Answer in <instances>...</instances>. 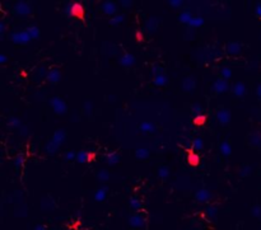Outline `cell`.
Here are the masks:
<instances>
[{"label": "cell", "mask_w": 261, "mask_h": 230, "mask_svg": "<svg viewBox=\"0 0 261 230\" xmlns=\"http://www.w3.org/2000/svg\"><path fill=\"white\" fill-rule=\"evenodd\" d=\"M65 136H66V133H65L64 130H58L56 132H55L52 135V138H51V140L49 141V144L46 145L47 154H55V152L58 151V149L60 148V145L64 142Z\"/></svg>", "instance_id": "6da1fadb"}, {"label": "cell", "mask_w": 261, "mask_h": 230, "mask_svg": "<svg viewBox=\"0 0 261 230\" xmlns=\"http://www.w3.org/2000/svg\"><path fill=\"white\" fill-rule=\"evenodd\" d=\"M32 40V37L29 36V33L26 31H18V32H14L12 34V41L14 43H19V45H24L27 42H29Z\"/></svg>", "instance_id": "7a4b0ae2"}, {"label": "cell", "mask_w": 261, "mask_h": 230, "mask_svg": "<svg viewBox=\"0 0 261 230\" xmlns=\"http://www.w3.org/2000/svg\"><path fill=\"white\" fill-rule=\"evenodd\" d=\"M50 104H51V107L54 108V111L56 112L58 114H64V113L66 112V104H65V102H64L61 98H59V97H54V98H51V99H50Z\"/></svg>", "instance_id": "3957f363"}, {"label": "cell", "mask_w": 261, "mask_h": 230, "mask_svg": "<svg viewBox=\"0 0 261 230\" xmlns=\"http://www.w3.org/2000/svg\"><path fill=\"white\" fill-rule=\"evenodd\" d=\"M14 12H15L17 14H21V15H28V14L32 12V9H31V7H29L28 3H26V2H19V3L15 4Z\"/></svg>", "instance_id": "277c9868"}, {"label": "cell", "mask_w": 261, "mask_h": 230, "mask_svg": "<svg viewBox=\"0 0 261 230\" xmlns=\"http://www.w3.org/2000/svg\"><path fill=\"white\" fill-rule=\"evenodd\" d=\"M217 118H218V121H219L222 125H227V123L231 121V113H229L228 109L222 108V109H219L218 113H217Z\"/></svg>", "instance_id": "5b68a950"}, {"label": "cell", "mask_w": 261, "mask_h": 230, "mask_svg": "<svg viewBox=\"0 0 261 230\" xmlns=\"http://www.w3.org/2000/svg\"><path fill=\"white\" fill-rule=\"evenodd\" d=\"M213 90L215 92V93H224V92H227L228 90V83H227V80L226 79H218L215 83H214V85H213Z\"/></svg>", "instance_id": "8992f818"}, {"label": "cell", "mask_w": 261, "mask_h": 230, "mask_svg": "<svg viewBox=\"0 0 261 230\" xmlns=\"http://www.w3.org/2000/svg\"><path fill=\"white\" fill-rule=\"evenodd\" d=\"M71 15L83 19V15H84V8H83V5L79 4V3L71 4Z\"/></svg>", "instance_id": "52a82bcc"}, {"label": "cell", "mask_w": 261, "mask_h": 230, "mask_svg": "<svg viewBox=\"0 0 261 230\" xmlns=\"http://www.w3.org/2000/svg\"><path fill=\"white\" fill-rule=\"evenodd\" d=\"M47 80L51 83V84H58L59 80H60V71L58 69H52L49 71L47 74Z\"/></svg>", "instance_id": "ba28073f"}, {"label": "cell", "mask_w": 261, "mask_h": 230, "mask_svg": "<svg viewBox=\"0 0 261 230\" xmlns=\"http://www.w3.org/2000/svg\"><path fill=\"white\" fill-rule=\"evenodd\" d=\"M134 62H135V57H134L131 53H125V55L121 57V59H120V64H121L122 66H126V68L134 65Z\"/></svg>", "instance_id": "9c48e42d"}, {"label": "cell", "mask_w": 261, "mask_h": 230, "mask_svg": "<svg viewBox=\"0 0 261 230\" xmlns=\"http://www.w3.org/2000/svg\"><path fill=\"white\" fill-rule=\"evenodd\" d=\"M102 10L106 13V14H110L112 15L116 13V4L112 3V2H105L102 4Z\"/></svg>", "instance_id": "30bf717a"}, {"label": "cell", "mask_w": 261, "mask_h": 230, "mask_svg": "<svg viewBox=\"0 0 261 230\" xmlns=\"http://www.w3.org/2000/svg\"><path fill=\"white\" fill-rule=\"evenodd\" d=\"M210 192L208 189H200V191H197L196 192V195H195V198L197 200V201H200V202H205V201H208L209 198H210Z\"/></svg>", "instance_id": "8fae6325"}, {"label": "cell", "mask_w": 261, "mask_h": 230, "mask_svg": "<svg viewBox=\"0 0 261 230\" xmlns=\"http://www.w3.org/2000/svg\"><path fill=\"white\" fill-rule=\"evenodd\" d=\"M245 93H246V87H245V84L237 83V84L233 87V94L237 95V97H242V95H245Z\"/></svg>", "instance_id": "7c38bea8"}, {"label": "cell", "mask_w": 261, "mask_h": 230, "mask_svg": "<svg viewBox=\"0 0 261 230\" xmlns=\"http://www.w3.org/2000/svg\"><path fill=\"white\" fill-rule=\"evenodd\" d=\"M106 160H107L108 165H116L119 163V160H120V157H119L117 152L112 151V152H110V154L106 157Z\"/></svg>", "instance_id": "4fadbf2b"}, {"label": "cell", "mask_w": 261, "mask_h": 230, "mask_svg": "<svg viewBox=\"0 0 261 230\" xmlns=\"http://www.w3.org/2000/svg\"><path fill=\"white\" fill-rule=\"evenodd\" d=\"M239 51H241V45L238 42H231V43H228V46H227V52L228 53L237 55V53H239Z\"/></svg>", "instance_id": "5bb4252c"}, {"label": "cell", "mask_w": 261, "mask_h": 230, "mask_svg": "<svg viewBox=\"0 0 261 230\" xmlns=\"http://www.w3.org/2000/svg\"><path fill=\"white\" fill-rule=\"evenodd\" d=\"M220 152L224 157H229L231 152H232V148H231V144L228 141H223L220 144Z\"/></svg>", "instance_id": "9a60e30c"}, {"label": "cell", "mask_w": 261, "mask_h": 230, "mask_svg": "<svg viewBox=\"0 0 261 230\" xmlns=\"http://www.w3.org/2000/svg\"><path fill=\"white\" fill-rule=\"evenodd\" d=\"M194 88H195V80H194V79L189 78V79L183 80V83H182V89H183V90H186V92H191V90H194Z\"/></svg>", "instance_id": "2e32d148"}, {"label": "cell", "mask_w": 261, "mask_h": 230, "mask_svg": "<svg viewBox=\"0 0 261 230\" xmlns=\"http://www.w3.org/2000/svg\"><path fill=\"white\" fill-rule=\"evenodd\" d=\"M204 24V18L201 17H192V19L190 21L189 26L190 27H194V28H197V27H201Z\"/></svg>", "instance_id": "e0dca14e"}, {"label": "cell", "mask_w": 261, "mask_h": 230, "mask_svg": "<svg viewBox=\"0 0 261 230\" xmlns=\"http://www.w3.org/2000/svg\"><path fill=\"white\" fill-rule=\"evenodd\" d=\"M153 83H154L157 87H163L164 84H167V76H166V75H163V74L157 75V76H154Z\"/></svg>", "instance_id": "ac0fdd59"}, {"label": "cell", "mask_w": 261, "mask_h": 230, "mask_svg": "<svg viewBox=\"0 0 261 230\" xmlns=\"http://www.w3.org/2000/svg\"><path fill=\"white\" fill-rule=\"evenodd\" d=\"M88 154H89L88 151L82 150V151L77 152V159H75V160H77L78 163H87V162H88Z\"/></svg>", "instance_id": "d6986e66"}, {"label": "cell", "mask_w": 261, "mask_h": 230, "mask_svg": "<svg viewBox=\"0 0 261 230\" xmlns=\"http://www.w3.org/2000/svg\"><path fill=\"white\" fill-rule=\"evenodd\" d=\"M140 130L143 132H153L156 130V126L152 123V122H143L140 125Z\"/></svg>", "instance_id": "ffe728a7"}, {"label": "cell", "mask_w": 261, "mask_h": 230, "mask_svg": "<svg viewBox=\"0 0 261 230\" xmlns=\"http://www.w3.org/2000/svg\"><path fill=\"white\" fill-rule=\"evenodd\" d=\"M135 154H136V158L138 159H146L149 157V150L145 149V148H140L135 151Z\"/></svg>", "instance_id": "44dd1931"}, {"label": "cell", "mask_w": 261, "mask_h": 230, "mask_svg": "<svg viewBox=\"0 0 261 230\" xmlns=\"http://www.w3.org/2000/svg\"><path fill=\"white\" fill-rule=\"evenodd\" d=\"M106 193H107V188H106V187L100 188L97 192H96V195H95V198H96L97 201H103L105 197H106Z\"/></svg>", "instance_id": "7402d4cb"}, {"label": "cell", "mask_w": 261, "mask_h": 230, "mask_svg": "<svg viewBox=\"0 0 261 230\" xmlns=\"http://www.w3.org/2000/svg\"><path fill=\"white\" fill-rule=\"evenodd\" d=\"M191 19H192V15H191L190 12H182V13L180 14V21L183 22V23H187V24H189Z\"/></svg>", "instance_id": "603a6c76"}, {"label": "cell", "mask_w": 261, "mask_h": 230, "mask_svg": "<svg viewBox=\"0 0 261 230\" xmlns=\"http://www.w3.org/2000/svg\"><path fill=\"white\" fill-rule=\"evenodd\" d=\"M27 32L29 33V36L32 37V40H34V38H37L40 36V29L37 28L36 26H31V27H28L27 28Z\"/></svg>", "instance_id": "cb8c5ba5"}, {"label": "cell", "mask_w": 261, "mask_h": 230, "mask_svg": "<svg viewBox=\"0 0 261 230\" xmlns=\"http://www.w3.org/2000/svg\"><path fill=\"white\" fill-rule=\"evenodd\" d=\"M130 224L133 226H141L144 224V220L139 215H134L133 218H130Z\"/></svg>", "instance_id": "d4e9b609"}, {"label": "cell", "mask_w": 261, "mask_h": 230, "mask_svg": "<svg viewBox=\"0 0 261 230\" xmlns=\"http://www.w3.org/2000/svg\"><path fill=\"white\" fill-rule=\"evenodd\" d=\"M187 159H189V162H190V164H191V165H197V164H199V162H200L199 155L196 154V152H194V151H191V152H190Z\"/></svg>", "instance_id": "484cf974"}, {"label": "cell", "mask_w": 261, "mask_h": 230, "mask_svg": "<svg viewBox=\"0 0 261 230\" xmlns=\"http://www.w3.org/2000/svg\"><path fill=\"white\" fill-rule=\"evenodd\" d=\"M97 178H98L100 181H102V182H106V181H108V178H110V173H108L106 169H102V170L98 172Z\"/></svg>", "instance_id": "4316f807"}, {"label": "cell", "mask_w": 261, "mask_h": 230, "mask_svg": "<svg viewBox=\"0 0 261 230\" xmlns=\"http://www.w3.org/2000/svg\"><path fill=\"white\" fill-rule=\"evenodd\" d=\"M158 176H159L162 179L168 178V176H170V170H168V168H166V167H161V168H159V170H158Z\"/></svg>", "instance_id": "83f0119b"}, {"label": "cell", "mask_w": 261, "mask_h": 230, "mask_svg": "<svg viewBox=\"0 0 261 230\" xmlns=\"http://www.w3.org/2000/svg\"><path fill=\"white\" fill-rule=\"evenodd\" d=\"M205 121H207V117H205L204 114H199V116H195L194 117V125H196V126L204 125Z\"/></svg>", "instance_id": "f1b7e54d"}, {"label": "cell", "mask_w": 261, "mask_h": 230, "mask_svg": "<svg viewBox=\"0 0 261 230\" xmlns=\"http://www.w3.org/2000/svg\"><path fill=\"white\" fill-rule=\"evenodd\" d=\"M220 74H222V76H223V79H229L231 76H232V71H231V69L229 68H223L222 69V71H220Z\"/></svg>", "instance_id": "f546056e"}, {"label": "cell", "mask_w": 261, "mask_h": 230, "mask_svg": "<svg viewBox=\"0 0 261 230\" xmlns=\"http://www.w3.org/2000/svg\"><path fill=\"white\" fill-rule=\"evenodd\" d=\"M192 149L194 150H201L202 149V140L201 139H195L192 141Z\"/></svg>", "instance_id": "4dcf8cb0"}, {"label": "cell", "mask_w": 261, "mask_h": 230, "mask_svg": "<svg viewBox=\"0 0 261 230\" xmlns=\"http://www.w3.org/2000/svg\"><path fill=\"white\" fill-rule=\"evenodd\" d=\"M124 21V15H116V17H114L112 19H111V24L112 26H116V24H119V23H121Z\"/></svg>", "instance_id": "1f68e13d"}, {"label": "cell", "mask_w": 261, "mask_h": 230, "mask_svg": "<svg viewBox=\"0 0 261 230\" xmlns=\"http://www.w3.org/2000/svg\"><path fill=\"white\" fill-rule=\"evenodd\" d=\"M65 159L66 160H75L77 159V154L74 151H68L65 154Z\"/></svg>", "instance_id": "d6a6232c"}, {"label": "cell", "mask_w": 261, "mask_h": 230, "mask_svg": "<svg viewBox=\"0 0 261 230\" xmlns=\"http://www.w3.org/2000/svg\"><path fill=\"white\" fill-rule=\"evenodd\" d=\"M9 125L12 127H19L21 126V121L18 120V118H10L9 120Z\"/></svg>", "instance_id": "836d02e7"}, {"label": "cell", "mask_w": 261, "mask_h": 230, "mask_svg": "<svg viewBox=\"0 0 261 230\" xmlns=\"http://www.w3.org/2000/svg\"><path fill=\"white\" fill-rule=\"evenodd\" d=\"M192 113L195 114V116H199V114H201V107L199 104H194L192 106Z\"/></svg>", "instance_id": "e575fe53"}, {"label": "cell", "mask_w": 261, "mask_h": 230, "mask_svg": "<svg viewBox=\"0 0 261 230\" xmlns=\"http://www.w3.org/2000/svg\"><path fill=\"white\" fill-rule=\"evenodd\" d=\"M251 144L252 145H260L261 144V138H258V135H255L251 138Z\"/></svg>", "instance_id": "d590c367"}, {"label": "cell", "mask_w": 261, "mask_h": 230, "mask_svg": "<svg viewBox=\"0 0 261 230\" xmlns=\"http://www.w3.org/2000/svg\"><path fill=\"white\" fill-rule=\"evenodd\" d=\"M23 160H24V158L23 157H17V159H15V167L17 168H19V167H22V164H23Z\"/></svg>", "instance_id": "8d00e7d4"}, {"label": "cell", "mask_w": 261, "mask_h": 230, "mask_svg": "<svg viewBox=\"0 0 261 230\" xmlns=\"http://www.w3.org/2000/svg\"><path fill=\"white\" fill-rule=\"evenodd\" d=\"M161 70H162V68H159V66H153V69H152V72H153V74L157 76V75H161V74H163Z\"/></svg>", "instance_id": "74e56055"}, {"label": "cell", "mask_w": 261, "mask_h": 230, "mask_svg": "<svg viewBox=\"0 0 261 230\" xmlns=\"http://www.w3.org/2000/svg\"><path fill=\"white\" fill-rule=\"evenodd\" d=\"M131 206H133L134 208H139V207H140V203H139V201H138L136 198H131Z\"/></svg>", "instance_id": "f35d334b"}, {"label": "cell", "mask_w": 261, "mask_h": 230, "mask_svg": "<svg viewBox=\"0 0 261 230\" xmlns=\"http://www.w3.org/2000/svg\"><path fill=\"white\" fill-rule=\"evenodd\" d=\"M170 4H171L172 7H175V8H178V7H181L183 3H182V2H177V0H173V2H170Z\"/></svg>", "instance_id": "ab89813d"}, {"label": "cell", "mask_w": 261, "mask_h": 230, "mask_svg": "<svg viewBox=\"0 0 261 230\" xmlns=\"http://www.w3.org/2000/svg\"><path fill=\"white\" fill-rule=\"evenodd\" d=\"M65 13H66L68 15H71V4H68V5H66V8H65Z\"/></svg>", "instance_id": "60d3db41"}, {"label": "cell", "mask_w": 261, "mask_h": 230, "mask_svg": "<svg viewBox=\"0 0 261 230\" xmlns=\"http://www.w3.org/2000/svg\"><path fill=\"white\" fill-rule=\"evenodd\" d=\"M256 15H257L258 18H261V4H258V5L256 7Z\"/></svg>", "instance_id": "b9f144b4"}, {"label": "cell", "mask_w": 261, "mask_h": 230, "mask_svg": "<svg viewBox=\"0 0 261 230\" xmlns=\"http://www.w3.org/2000/svg\"><path fill=\"white\" fill-rule=\"evenodd\" d=\"M95 158H96V154H95V152H89V154H88V162H92Z\"/></svg>", "instance_id": "7bdbcfd3"}, {"label": "cell", "mask_w": 261, "mask_h": 230, "mask_svg": "<svg viewBox=\"0 0 261 230\" xmlns=\"http://www.w3.org/2000/svg\"><path fill=\"white\" fill-rule=\"evenodd\" d=\"M215 211H217V210H215V208H213V207H210V208H208V212H209V215H210V216H213V215H215Z\"/></svg>", "instance_id": "ee69618b"}, {"label": "cell", "mask_w": 261, "mask_h": 230, "mask_svg": "<svg viewBox=\"0 0 261 230\" xmlns=\"http://www.w3.org/2000/svg\"><path fill=\"white\" fill-rule=\"evenodd\" d=\"M92 108H93L92 103H90V102H87V103H85V109H87V111H90Z\"/></svg>", "instance_id": "f6af8a7d"}, {"label": "cell", "mask_w": 261, "mask_h": 230, "mask_svg": "<svg viewBox=\"0 0 261 230\" xmlns=\"http://www.w3.org/2000/svg\"><path fill=\"white\" fill-rule=\"evenodd\" d=\"M7 61V57H5V55H0V62L2 64H4Z\"/></svg>", "instance_id": "bcb514c9"}, {"label": "cell", "mask_w": 261, "mask_h": 230, "mask_svg": "<svg viewBox=\"0 0 261 230\" xmlns=\"http://www.w3.org/2000/svg\"><path fill=\"white\" fill-rule=\"evenodd\" d=\"M256 93H257V95H258V97H261V84L257 87V90H256Z\"/></svg>", "instance_id": "7dc6e473"}, {"label": "cell", "mask_w": 261, "mask_h": 230, "mask_svg": "<svg viewBox=\"0 0 261 230\" xmlns=\"http://www.w3.org/2000/svg\"><path fill=\"white\" fill-rule=\"evenodd\" d=\"M121 4H122V5H131L133 3H131V2H122Z\"/></svg>", "instance_id": "c3c4849f"}, {"label": "cell", "mask_w": 261, "mask_h": 230, "mask_svg": "<svg viewBox=\"0 0 261 230\" xmlns=\"http://www.w3.org/2000/svg\"><path fill=\"white\" fill-rule=\"evenodd\" d=\"M36 230H45V229H44L42 226H37V228H36Z\"/></svg>", "instance_id": "681fc988"}]
</instances>
